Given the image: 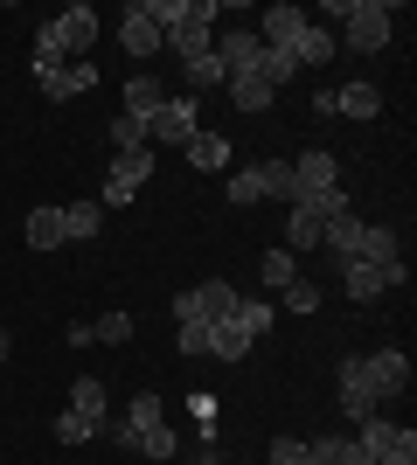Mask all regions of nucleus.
<instances>
[{"label":"nucleus","instance_id":"obj_33","mask_svg":"<svg viewBox=\"0 0 417 465\" xmlns=\"http://www.w3.org/2000/svg\"><path fill=\"white\" fill-rule=\"evenodd\" d=\"M91 341H98V348H125V341H133V312H104V320H91Z\"/></svg>","mask_w":417,"mask_h":465},{"label":"nucleus","instance_id":"obj_41","mask_svg":"<svg viewBox=\"0 0 417 465\" xmlns=\"http://www.w3.org/2000/svg\"><path fill=\"white\" fill-rule=\"evenodd\" d=\"M188 410H195L202 430H216V396H188Z\"/></svg>","mask_w":417,"mask_h":465},{"label":"nucleus","instance_id":"obj_26","mask_svg":"<svg viewBox=\"0 0 417 465\" xmlns=\"http://www.w3.org/2000/svg\"><path fill=\"white\" fill-rule=\"evenodd\" d=\"M341 285H348V299H382V264L348 257V264H341Z\"/></svg>","mask_w":417,"mask_h":465},{"label":"nucleus","instance_id":"obj_18","mask_svg":"<svg viewBox=\"0 0 417 465\" xmlns=\"http://www.w3.org/2000/svg\"><path fill=\"white\" fill-rule=\"evenodd\" d=\"M320 243L334 251V264H348V257H355V243H362V215H355V209H348V215H327V223H320Z\"/></svg>","mask_w":417,"mask_h":465},{"label":"nucleus","instance_id":"obj_13","mask_svg":"<svg viewBox=\"0 0 417 465\" xmlns=\"http://www.w3.org/2000/svg\"><path fill=\"white\" fill-rule=\"evenodd\" d=\"M299 28H306V15H299L293 0H278V7H264V15H258V42H264V49H293Z\"/></svg>","mask_w":417,"mask_h":465},{"label":"nucleus","instance_id":"obj_32","mask_svg":"<svg viewBox=\"0 0 417 465\" xmlns=\"http://www.w3.org/2000/svg\"><path fill=\"white\" fill-rule=\"evenodd\" d=\"M258 77L272 84V91H278V84H293L299 77V56H293V49H264V56H258Z\"/></svg>","mask_w":417,"mask_h":465},{"label":"nucleus","instance_id":"obj_37","mask_svg":"<svg viewBox=\"0 0 417 465\" xmlns=\"http://www.w3.org/2000/svg\"><path fill=\"white\" fill-rule=\"evenodd\" d=\"M56 438H63V445H91V438H98V424H91V417H77V410H63V417H56Z\"/></svg>","mask_w":417,"mask_h":465},{"label":"nucleus","instance_id":"obj_42","mask_svg":"<svg viewBox=\"0 0 417 465\" xmlns=\"http://www.w3.org/2000/svg\"><path fill=\"white\" fill-rule=\"evenodd\" d=\"M7 354H15V333H7V327H0V361H7Z\"/></svg>","mask_w":417,"mask_h":465},{"label":"nucleus","instance_id":"obj_35","mask_svg":"<svg viewBox=\"0 0 417 465\" xmlns=\"http://www.w3.org/2000/svg\"><path fill=\"white\" fill-rule=\"evenodd\" d=\"M133 451H146V459H174L181 438H174L167 424H154V430H139V445H133Z\"/></svg>","mask_w":417,"mask_h":465},{"label":"nucleus","instance_id":"obj_39","mask_svg":"<svg viewBox=\"0 0 417 465\" xmlns=\"http://www.w3.org/2000/svg\"><path fill=\"white\" fill-rule=\"evenodd\" d=\"M209 327H216V320H181V354H209Z\"/></svg>","mask_w":417,"mask_h":465},{"label":"nucleus","instance_id":"obj_3","mask_svg":"<svg viewBox=\"0 0 417 465\" xmlns=\"http://www.w3.org/2000/svg\"><path fill=\"white\" fill-rule=\"evenodd\" d=\"M334 15L348 21L341 35H348V49H355V56L390 49V28H397V7H390V0H348V7H334Z\"/></svg>","mask_w":417,"mask_h":465},{"label":"nucleus","instance_id":"obj_22","mask_svg":"<svg viewBox=\"0 0 417 465\" xmlns=\"http://www.w3.org/2000/svg\"><path fill=\"white\" fill-rule=\"evenodd\" d=\"M362 264H397V230H382V223H362V243H355Z\"/></svg>","mask_w":417,"mask_h":465},{"label":"nucleus","instance_id":"obj_6","mask_svg":"<svg viewBox=\"0 0 417 465\" xmlns=\"http://www.w3.org/2000/svg\"><path fill=\"white\" fill-rule=\"evenodd\" d=\"M209 56L223 63V84H230V77H258L264 42H258V28H223V35L209 42Z\"/></svg>","mask_w":417,"mask_h":465},{"label":"nucleus","instance_id":"obj_40","mask_svg":"<svg viewBox=\"0 0 417 465\" xmlns=\"http://www.w3.org/2000/svg\"><path fill=\"white\" fill-rule=\"evenodd\" d=\"M272 465H313L306 459V438H272Z\"/></svg>","mask_w":417,"mask_h":465},{"label":"nucleus","instance_id":"obj_2","mask_svg":"<svg viewBox=\"0 0 417 465\" xmlns=\"http://www.w3.org/2000/svg\"><path fill=\"white\" fill-rule=\"evenodd\" d=\"M216 21H223V0H188V7H181V21H167V28H160V42H167L181 63H195V56H209Z\"/></svg>","mask_w":417,"mask_h":465},{"label":"nucleus","instance_id":"obj_31","mask_svg":"<svg viewBox=\"0 0 417 465\" xmlns=\"http://www.w3.org/2000/svg\"><path fill=\"white\" fill-rule=\"evenodd\" d=\"M320 299H327V292H320V285H313V278H293V285L278 292L272 306H285V312H320Z\"/></svg>","mask_w":417,"mask_h":465},{"label":"nucleus","instance_id":"obj_34","mask_svg":"<svg viewBox=\"0 0 417 465\" xmlns=\"http://www.w3.org/2000/svg\"><path fill=\"white\" fill-rule=\"evenodd\" d=\"M181 77H188V97H195V91H216V84H223V63L216 56H195V63H181Z\"/></svg>","mask_w":417,"mask_h":465},{"label":"nucleus","instance_id":"obj_11","mask_svg":"<svg viewBox=\"0 0 417 465\" xmlns=\"http://www.w3.org/2000/svg\"><path fill=\"white\" fill-rule=\"evenodd\" d=\"M293 181H299V194H327V188H341V160L327 153V146H306V153L293 160Z\"/></svg>","mask_w":417,"mask_h":465},{"label":"nucleus","instance_id":"obj_17","mask_svg":"<svg viewBox=\"0 0 417 465\" xmlns=\"http://www.w3.org/2000/svg\"><path fill=\"white\" fill-rule=\"evenodd\" d=\"M341 112H348V118H376V112H382V91H376L369 77H348V84L334 91V118H341Z\"/></svg>","mask_w":417,"mask_h":465},{"label":"nucleus","instance_id":"obj_30","mask_svg":"<svg viewBox=\"0 0 417 465\" xmlns=\"http://www.w3.org/2000/svg\"><path fill=\"white\" fill-rule=\"evenodd\" d=\"M285 243H293V257H299V251H320V215L285 209Z\"/></svg>","mask_w":417,"mask_h":465},{"label":"nucleus","instance_id":"obj_4","mask_svg":"<svg viewBox=\"0 0 417 465\" xmlns=\"http://www.w3.org/2000/svg\"><path fill=\"white\" fill-rule=\"evenodd\" d=\"M154 146H125V153H112V174H104V194H98V209H133V194L154 181Z\"/></svg>","mask_w":417,"mask_h":465},{"label":"nucleus","instance_id":"obj_15","mask_svg":"<svg viewBox=\"0 0 417 465\" xmlns=\"http://www.w3.org/2000/svg\"><path fill=\"white\" fill-rule=\"evenodd\" d=\"M21 236H28V251H63L70 236H63V209H28V223H21Z\"/></svg>","mask_w":417,"mask_h":465},{"label":"nucleus","instance_id":"obj_25","mask_svg":"<svg viewBox=\"0 0 417 465\" xmlns=\"http://www.w3.org/2000/svg\"><path fill=\"white\" fill-rule=\"evenodd\" d=\"M98 230H104V209H98V202H70V209H63V236H70V243H91Z\"/></svg>","mask_w":417,"mask_h":465},{"label":"nucleus","instance_id":"obj_14","mask_svg":"<svg viewBox=\"0 0 417 465\" xmlns=\"http://www.w3.org/2000/svg\"><path fill=\"white\" fill-rule=\"evenodd\" d=\"M334 28H320V21H306V28H299V42H293V56H299V70H327V63H334Z\"/></svg>","mask_w":417,"mask_h":465},{"label":"nucleus","instance_id":"obj_38","mask_svg":"<svg viewBox=\"0 0 417 465\" xmlns=\"http://www.w3.org/2000/svg\"><path fill=\"white\" fill-rule=\"evenodd\" d=\"M104 139H112V153H125V146H146V133H139V118H112V125H104Z\"/></svg>","mask_w":417,"mask_h":465},{"label":"nucleus","instance_id":"obj_29","mask_svg":"<svg viewBox=\"0 0 417 465\" xmlns=\"http://www.w3.org/2000/svg\"><path fill=\"white\" fill-rule=\"evenodd\" d=\"M258 278H264V292H285V285L299 278L293 251H285V243H278V251H264V257H258Z\"/></svg>","mask_w":417,"mask_h":465},{"label":"nucleus","instance_id":"obj_8","mask_svg":"<svg viewBox=\"0 0 417 465\" xmlns=\"http://www.w3.org/2000/svg\"><path fill=\"white\" fill-rule=\"evenodd\" d=\"M355 445L382 465L390 451H411V445H417V430H411V424H390V417L376 410V417H362V424H355Z\"/></svg>","mask_w":417,"mask_h":465},{"label":"nucleus","instance_id":"obj_9","mask_svg":"<svg viewBox=\"0 0 417 465\" xmlns=\"http://www.w3.org/2000/svg\"><path fill=\"white\" fill-rule=\"evenodd\" d=\"M119 49L125 56H160L167 42H160V21H154V0H133L119 21Z\"/></svg>","mask_w":417,"mask_h":465},{"label":"nucleus","instance_id":"obj_27","mask_svg":"<svg viewBox=\"0 0 417 465\" xmlns=\"http://www.w3.org/2000/svg\"><path fill=\"white\" fill-rule=\"evenodd\" d=\"M70 410H77V417H91V424H104V417H112V410H104V382H98V375H77V382H70Z\"/></svg>","mask_w":417,"mask_h":465},{"label":"nucleus","instance_id":"obj_7","mask_svg":"<svg viewBox=\"0 0 417 465\" xmlns=\"http://www.w3.org/2000/svg\"><path fill=\"white\" fill-rule=\"evenodd\" d=\"M230 306H237V285H230V278H202L195 292H181V299H174V327H181V320H223Z\"/></svg>","mask_w":417,"mask_h":465},{"label":"nucleus","instance_id":"obj_20","mask_svg":"<svg viewBox=\"0 0 417 465\" xmlns=\"http://www.w3.org/2000/svg\"><path fill=\"white\" fill-rule=\"evenodd\" d=\"M251 348H258V341H251V333H243L237 320H230V312H223L216 327H209V361H243Z\"/></svg>","mask_w":417,"mask_h":465},{"label":"nucleus","instance_id":"obj_43","mask_svg":"<svg viewBox=\"0 0 417 465\" xmlns=\"http://www.w3.org/2000/svg\"><path fill=\"white\" fill-rule=\"evenodd\" d=\"M195 465H223V459H216V451H209V459H195Z\"/></svg>","mask_w":417,"mask_h":465},{"label":"nucleus","instance_id":"obj_12","mask_svg":"<svg viewBox=\"0 0 417 465\" xmlns=\"http://www.w3.org/2000/svg\"><path fill=\"white\" fill-rule=\"evenodd\" d=\"M91 84H98V63H91V56L63 63V70H42V97H49V104H70V97H84Z\"/></svg>","mask_w":417,"mask_h":465},{"label":"nucleus","instance_id":"obj_36","mask_svg":"<svg viewBox=\"0 0 417 465\" xmlns=\"http://www.w3.org/2000/svg\"><path fill=\"white\" fill-rule=\"evenodd\" d=\"M230 202H237V209H258V202H264L258 167H237V174H230Z\"/></svg>","mask_w":417,"mask_h":465},{"label":"nucleus","instance_id":"obj_21","mask_svg":"<svg viewBox=\"0 0 417 465\" xmlns=\"http://www.w3.org/2000/svg\"><path fill=\"white\" fill-rule=\"evenodd\" d=\"M230 320H237V327L251 333V341H264V333L278 327V306H272V299H243V292H237V306H230Z\"/></svg>","mask_w":417,"mask_h":465},{"label":"nucleus","instance_id":"obj_1","mask_svg":"<svg viewBox=\"0 0 417 465\" xmlns=\"http://www.w3.org/2000/svg\"><path fill=\"white\" fill-rule=\"evenodd\" d=\"M91 42H98V7H84V0H77V7H63L56 21H42L35 56H28V63H35V77H42V70L84 63V56H91Z\"/></svg>","mask_w":417,"mask_h":465},{"label":"nucleus","instance_id":"obj_16","mask_svg":"<svg viewBox=\"0 0 417 465\" xmlns=\"http://www.w3.org/2000/svg\"><path fill=\"white\" fill-rule=\"evenodd\" d=\"M160 104H167V84H160V77H125V104H119L125 118H139V125H146Z\"/></svg>","mask_w":417,"mask_h":465},{"label":"nucleus","instance_id":"obj_19","mask_svg":"<svg viewBox=\"0 0 417 465\" xmlns=\"http://www.w3.org/2000/svg\"><path fill=\"white\" fill-rule=\"evenodd\" d=\"M181 153H188V167H195V174H223V167H230V139H223V133H195Z\"/></svg>","mask_w":417,"mask_h":465},{"label":"nucleus","instance_id":"obj_24","mask_svg":"<svg viewBox=\"0 0 417 465\" xmlns=\"http://www.w3.org/2000/svg\"><path fill=\"white\" fill-rule=\"evenodd\" d=\"M272 84H264V77H230V104H237V112L243 118H258V112H272Z\"/></svg>","mask_w":417,"mask_h":465},{"label":"nucleus","instance_id":"obj_23","mask_svg":"<svg viewBox=\"0 0 417 465\" xmlns=\"http://www.w3.org/2000/svg\"><path fill=\"white\" fill-rule=\"evenodd\" d=\"M258 188H264V202H285V209H293V194H299L293 160H258Z\"/></svg>","mask_w":417,"mask_h":465},{"label":"nucleus","instance_id":"obj_28","mask_svg":"<svg viewBox=\"0 0 417 465\" xmlns=\"http://www.w3.org/2000/svg\"><path fill=\"white\" fill-rule=\"evenodd\" d=\"M125 430H133V445H139V430H154V424H167V403H160L154 389H146V396H133V403H125V417H119Z\"/></svg>","mask_w":417,"mask_h":465},{"label":"nucleus","instance_id":"obj_10","mask_svg":"<svg viewBox=\"0 0 417 465\" xmlns=\"http://www.w3.org/2000/svg\"><path fill=\"white\" fill-rule=\"evenodd\" d=\"M362 361H369L376 403H397L403 389H411V354H403V348H376V354H362Z\"/></svg>","mask_w":417,"mask_h":465},{"label":"nucleus","instance_id":"obj_5","mask_svg":"<svg viewBox=\"0 0 417 465\" xmlns=\"http://www.w3.org/2000/svg\"><path fill=\"white\" fill-rule=\"evenodd\" d=\"M139 133H146V146H188V139L202 133V112H195V97H167V104H160L154 118H146V125H139Z\"/></svg>","mask_w":417,"mask_h":465}]
</instances>
